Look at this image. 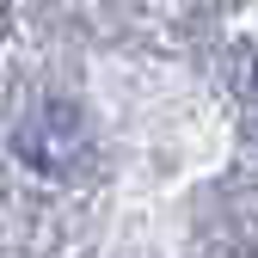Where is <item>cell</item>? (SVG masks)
<instances>
[{"label":"cell","instance_id":"cell-1","mask_svg":"<svg viewBox=\"0 0 258 258\" xmlns=\"http://www.w3.org/2000/svg\"><path fill=\"white\" fill-rule=\"evenodd\" d=\"M7 25H13V0H0V37H7Z\"/></svg>","mask_w":258,"mask_h":258}]
</instances>
